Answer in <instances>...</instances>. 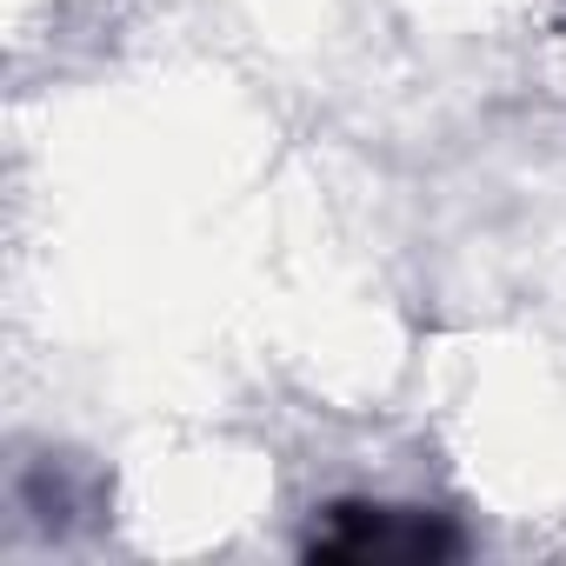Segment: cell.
Masks as SVG:
<instances>
[{"label": "cell", "instance_id": "1", "mask_svg": "<svg viewBox=\"0 0 566 566\" xmlns=\"http://www.w3.org/2000/svg\"><path fill=\"white\" fill-rule=\"evenodd\" d=\"M473 539L440 506H387V500H327L301 559L314 566H447L467 559Z\"/></svg>", "mask_w": 566, "mask_h": 566}]
</instances>
